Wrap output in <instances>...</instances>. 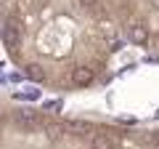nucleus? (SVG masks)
I'll use <instances>...</instances> for the list:
<instances>
[{"label": "nucleus", "instance_id": "4468645a", "mask_svg": "<svg viewBox=\"0 0 159 149\" xmlns=\"http://www.w3.org/2000/svg\"><path fill=\"white\" fill-rule=\"evenodd\" d=\"M8 80H11V83H21L24 74H21V72H11V74H8Z\"/></svg>", "mask_w": 159, "mask_h": 149}, {"label": "nucleus", "instance_id": "f3484780", "mask_svg": "<svg viewBox=\"0 0 159 149\" xmlns=\"http://www.w3.org/2000/svg\"><path fill=\"white\" fill-rule=\"evenodd\" d=\"M119 123H122V125H133V123H135V120H133V117H127V115H125V117H119Z\"/></svg>", "mask_w": 159, "mask_h": 149}, {"label": "nucleus", "instance_id": "9d476101", "mask_svg": "<svg viewBox=\"0 0 159 149\" xmlns=\"http://www.w3.org/2000/svg\"><path fill=\"white\" fill-rule=\"evenodd\" d=\"M3 29H13V32L24 35V24H21V19H19V16H8V19H6V27H3Z\"/></svg>", "mask_w": 159, "mask_h": 149}, {"label": "nucleus", "instance_id": "423d86ee", "mask_svg": "<svg viewBox=\"0 0 159 149\" xmlns=\"http://www.w3.org/2000/svg\"><path fill=\"white\" fill-rule=\"evenodd\" d=\"M90 147L93 149H117V138L109 136V133H96L90 138Z\"/></svg>", "mask_w": 159, "mask_h": 149}, {"label": "nucleus", "instance_id": "6e6552de", "mask_svg": "<svg viewBox=\"0 0 159 149\" xmlns=\"http://www.w3.org/2000/svg\"><path fill=\"white\" fill-rule=\"evenodd\" d=\"M24 77H29V80H34V83H45V69L40 67V64H27Z\"/></svg>", "mask_w": 159, "mask_h": 149}, {"label": "nucleus", "instance_id": "1a4fd4ad", "mask_svg": "<svg viewBox=\"0 0 159 149\" xmlns=\"http://www.w3.org/2000/svg\"><path fill=\"white\" fill-rule=\"evenodd\" d=\"M43 96V93H40V88H24V91H16L13 93V99H19V101H37V99Z\"/></svg>", "mask_w": 159, "mask_h": 149}, {"label": "nucleus", "instance_id": "a211bd4d", "mask_svg": "<svg viewBox=\"0 0 159 149\" xmlns=\"http://www.w3.org/2000/svg\"><path fill=\"white\" fill-rule=\"evenodd\" d=\"M151 51L159 53V37H154V40H151Z\"/></svg>", "mask_w": 159, "mask_h": 149}, {"label": "nucleus", "instance_id": "aec40b11", "mask_svg": "<svg viewBox=\"0 0 159 149\" xmlns=\"http://www.w3.org/2000/svg\"><path fill=\"white\" fill-rule=\"evenodd\" d=\"M157 117H159V112H157Z\"/></svg>", "mask_w": 159, "mask_h": 149}, {"label": "nucleus", "instance_id": "0eeeda50", "mask_svg": "<svg viewBox=\"0 0 159 149\" xmlns=\"http://www.w3.org/2000/svg\"><path fill=\"white\" fill-rule=\"evenodd\" d=\"M0 35H3V46H6L11 53H16V51H19V46H21V37H24V35L13 32V29H3Z\"/></svg>", "mask_w": 159, "mask_h": 149}, {"label": "nucleus", "instance_id": "f8f14e48", "mask_svg": "<svg viewBox=\"0 0 159 149\" xmlns=\"http://www.w3.org/2000/svg\"><path fill=\"white\" fill-rule=\"evenodd\" d=\"M34 6H37L34 0H19V8L21 11H34Z\"/></svg>", "mask_w": 159, "mask_h": 149}, {"label": "nucleus", "instance_id": "f257e3e1", "mask_svg": "<svg viewBox=\"0 0 159 149\" xmlns=\"http://www.w3.org/2000/svg\"><path fill=\"white\" fill-rule=\"evenodd\" d=\"M66 131H69V136H74V138H88V141L96 136V125L88 123V120H72V123H66Z\"/></svg>", "mask_w": 159, "mask_h": 149}, {"label": "nucleus", "instance_id": "f03ea898", "mask_svg": "<svg viewBox=\"0 0 159 149\" xmlns=\"http://www.w3.org/2000/svg\"><path fill=\"white\" fill-rule=\"evenodd\" d=\"M127 40L135 43V46H146L148 40H151V35H148V27L143 22H133L130 27H127Z\"/></svg>", "mask_w": 159, "mask_h": 149}, {"label": "nucleus", "instance_id": "39448f33", "mask_svg": "<svg viewBox=\"0 0 159 149\" xmlns=\"http://www.w3.org/2000/svg\"><path fill=\"white\" fill-rule=\"evenodd\" d=\"M43 131H45V138H51V141H61L64 136H66V123H58V120H51L43 125Z\"/></svg>", "mask_w": 159, "mask_h": 149}, {"label": "nucleus", "instance_id": "7ed1b4c3", "mask_svg": "<svg viewBox=\"0 0 159 149\" xmlns=\"http://www.w3.org/2000/svg\"><path fill=\"white\" fill-rule=\"evenodd\" d=\"M16 123L24 128V131H37V128L43 125V117H40L37 112H32V109H19Z\"/></svg>", "mask_w": 159, "mask_h": 149}, {"label": "nucleus", "instance_id": "9b49d317", "mask_svg": "<svg viewBox=\"0 0 159 149\" xmlns=\"http://www.w3.org/2000/svg\"><path fill=\"white\" fill-rule=\"evenodd\" d=\"M61 107H64V104L58 101V99H56V101H45V109H48V112H61Z\"/></svg>", "mask_w": 159, "mask_h": 149}, {"label": "nucleus", "instance_id": "2eb2a0df", "mask_svg": "<svg viewBox=\"0 0 159 149\" xmlns=\"http://www.w3.org/2000/svg\"><path fill=\"white\" fill-rule=\"evenodd\" d=\"M80 6H82V8H96L98 0H80Z\"/></svg>", "mask_w": 159, "mask_h": 149}, {"label": "nucleus", "instance_id": "dca6fc26", "mask_svg": "<svg viewBox=\"0 0 159 149\" xmlns=\"http://www.w3.org/2000/svg\"><path fill=\"white\" fill-rule=\"evenodd\" d=\"M6 8H3V6H0V32H3V27H6Z\"/></svg>", "mask_w": 159, "mask_h": 149}, {"label": "nucleus", "instance_id": "20e7f679", "mask_svg": "<svg viewBox=\"0 0 159 149\" xmlns=\"http://www.w3.org/2000/svg\"><path fill=\"white\" fill-rule=\"evenodd\" d=\"M93 77H96V72H93L90 67H77L72 72V85L74 88H85V85L93 83Z\"/></svg>", "mask_w": 159, "mask_h": 149}, {"label": "nucleus", "instance_id": "6ab92c4d", "mask_svg": "<svg viewBox=\"0 0 159 149\" xmlns=\"http://www.w3.org/2000/svg\"><path fill=\"white\" fill-rule=\"evenodd\" d=\"M0 133H3V123H0Z\"/></svg>", "mask_w": 159, "mask_h": 149}, {"label": "nucleus", "instance_id": "ddd939ff", "mask_svg": "<svg viewBox=\"0 0 159 149\" xmlns=\"http://www.w3.org/2000/svg\"><path fill=\"white\" fill-rule=\"evenodd\" d=\"M148 144H151L154 149H159V131H157V133H151V136H148Z\"/></svg>", "mask_w": 159, "mask_h": 149}]
</instances>
